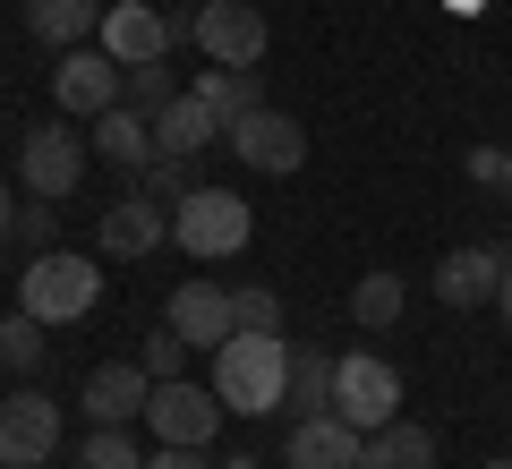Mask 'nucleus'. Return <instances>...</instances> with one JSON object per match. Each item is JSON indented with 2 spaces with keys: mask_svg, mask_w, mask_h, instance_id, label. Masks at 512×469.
I'll list each match as a JSON object with an SVG mask.
<instances>
[{
  "mask_svg": "<svg viewBox=\"0 0 512 469\" xmlns=\"http://www.w3.org/2000/svg\"><path fill=\"white\" fill-rule=\"evenodd\" d=\"M359 469H436V435L410 427V418H393V427H376L359 444Z\"/></svg>",
  "mask_w": 512,
  "mask_h": 469,
  "instance_id": "nucleus-20",
  "label": "nucleus"
},
{
  "mask_svg": "<svg viewBox=\"0 0 512 469\" xmlns=\"http://www.w3.org/2000/svg\"><path fill=\"white\" fill-rule=\"evenodd\" d=\"M222 137H231V128H222L197 94H171V103L154 111V154H188V163H197L205 145H222Z\"/></svg>",
  "mask_w": 512,
  "mask_h": 469,
  "instance_id": "nucleus-18",
  "label": "nucleus"
},
{
  "mask_svg": "<svg viewBox=\"0 0 512 469\" xmlns=\"http://www.w3.org/2000/svg\"><path fill=\"white\" fill-rule=\"evenodd\" d=\"M60 452V401L35 393V384H18V393L0 401V461L9 469H43Z\"/></svg>",
  "mask_w": 512,
  "mask_h": 469,
  "instance_id": "nucleus-9",
  "label": "nucleus"
},
{
  "mask_svg": "<svg viewBox=\"0 0 512 469\" xmlns=\"http://www.w3.org/2000/svg\"><path fill=\"white\" fill-rule=\"evenodd\" d=\"M359 444H367V435L350 427V418L316 410V418H291V444H282V461H291V469H359Z\"/></svg>",
  "mask_w": 512,
  "mask_h": 469,
  "instance_id": "nucleus-14",
  "label": "nucleus"
},
{
  "mask_svg": "<svg viewBox=\"0 0 512 469\" xmlns=\"http://www.w3.org/2000/svg\"><path fill=\"white\" fill-rule=\"evenodd\" d=\"M146 401H154V376L137 359H111V367L86 376V418H94V427H137Z\"/></svg>",
  "mask_w": 512,
  "mask_h": 469,
  "instance_id": "nucleus-13",
  "label": "nucleus"
},
{
  "mask_svg": "<svg viewBox=\"0 0 512 469\" xmlns=\"http://www.w3.org/2000/svg\"><path fill=\"white\" fill-rule=\"evenodd\" d=\"M94 299H103V273L77 248H43L35 265L18 273V307L35 325H77V316H94Z\"/></svg>",
  "mask_w": 512,
  "mask_h": 469,
  "instance_id": "nucleus-2",
  "label": "nucleus"
},
{
  "mask_svg": "<svg viewBox=\"0 0 512 469\" xmlns=\"http://www.w3.org/2000/svg\"><path fill=\"white\" fill-rule=\"evenodd\" d=\"M171 239V214H163V197H120V205H103V256H154Z\"/></svg>",
  "mask_w": 512,
  "mask_h": 469,
  "instance_id": "nucleus-15",
  "label": "nucleus"
},
{
  "mask_svg": "<svg viewBox=\"0 0 512 469\" xmlns=\"http://www.w3.org/2000/svg\"><path fill=\"white\" fill-rule=\"evenodd\" d=\"M146 469H214V461H205V452H180V444H154Z\"/></svg>",
  "mask_w": 512,
  "mask_h": 469,
  "instance_id": "nucleus-31",
  "label": "nucleus"
},
{
  "mask_svg": "<svg viewBox=\"0 0 512 469\" xmlns=\"http://www.w3.org/2000/svg\"><path fill=\"white\" fill-rule=\"evenodd\" d=\"M77 469H146V452H137V435H128V427H94L86 452H77Z\"/></svg>",
  "mask_w": 512,
  "mask_h": 469,
  "instance_id": "nucleus-25",
  "label": "nucleus"
},
{
  "mask_svg": "<svg viewBox=\"0 0 512 469\" xmlns=\"http://www.w3.org/2000/svg\"><path fill=\"white\" fill-rule=\"evenodd\" d=\"M487 469H512V461H504V452H495V461H487Z\"/></svg>",
  "mask_w": 512,
  "mask_h": 469,
  "instance_id": "nucleus-37",
  "label": "nucleus"
},
{
  "mask_svg": "<svg viewBox=\"0 0 512 469\" xmlns=\"http://www.w3.org/2000/svg\"><path fill=\"white\" fill-rule=\"evenodd\" d=\"M18 239H26V248H52V239H60V214H52V197H35V205H26V214H18Z\"/></svg>",
  "mask_w": 512,
  "mask_h": 469,
  "instance_id": "nucleus-30",
  "label": "nucleus"
},
{
  "mask_svg": "<svg viewBox=\"0 0 512 469\" xmlns=\"http://www.w3.org/2000/svg\"><path fill=\"white\" fill-rule=\"evenodd\" d=\"M120 94H128V69L103 52V43H77V52H60V69H52V103L69 111V120H103Z\"/></svg>",
  "mask_w": 512,
  "mask_h": 469,
  "instance_id": "nucleus-8",
  "label": "nucleus"
},
{
  "mask_svg": "<svg viewBox=\"0 0 512 469\" xmlns=\"http://www.w3.org/2000/svg\"><path fill=\"white\" fill-rule=\"evenodd\" d=\"M231 316H239V333H282V299L274 290H231Z\"/></svg>",
  "mask_w": 512,
  "mask_h": 469,
  "instance_id": "nucleus-29",
  "label": "nucleus"
},
{
  "mask_svg": "<svg viewBox=\"0 0 512 469\" xmlns=\"http://www.w3.org/2000/svg\"><path fill=\"white\" fill-rule=\"evenodd\" d=\"M171 94H180V86H171V69H163V60H146V69H128V94H120V103H128V111H146V120H154V111H163Z\"/></svg>",
  "mask_w": 512,
  "mask_h": 469,
  "instance_id": "nucleus-27",
  "label": "nucleus"
},
{
  "mask_svg": "<svg viewBox=\"0 0 512 469\" xmlns=\"http://www.w3.org/2000/svg\"><path fill=\"white\" fill-rule=\"evenodd\" d=\"M18 180L35 188V197H69L77 180H86V137H77L69 120H35V128H18Z\"/></svg>",
  "mask_w": 512,
  "mask_h": 469,
  "instance_id": "nucleus-7",
  "label": "nucleus"
},
{
  "mask_svg": "<svg viewBox=\"0 0 512 469\" xmlns=\"http://www.w3.org/2000/svg\"><path fill=\"white\" fill-rule=\"evenodd\" d=\"M0 239H9V188H0Z\"/></svg>",
  "mask_w": 512,
  "mask_h": 469,
  "instance_id": "nucleus-35",
  "label": "nucleus"
},
{
  "mask_svg": "<svg viewBox=\"0 0 512 469\" xmlns=\"http://www.w3.org/2000/svg\"><path fill=\"white\" fill-rule=\"evenodd\" d=\"M470 180H487V188H504V145H478V154H470Z\"/></svg>",
  "mask_w": 512,
  "mask_h": 469,
  "instance_id": "nucleus-32",
  "label": "nucleus"
},
{
  "mask_svg": "<svg viewBox=\"0 0 512 469\" xmlns=\"http://www.w3.org/2000/svg\"><path fill=\"white\" fill-rule=\"evenodd\" d=\"M402 307H410V290H402V273H359V290H350V316L359 325H402Z\"/></svg>",
  "mask_w": 512,
  "mask_h": 469,
  "instance_id": "nucleus-22",
  "label": "nucleus"
},
{
  "mask_svg": "<svg viewBox=\"0 0 512 469\" xmlns=\"http://www.w3.org/2000/svg\"><path fill=\"white\" fill-rule=\"evenodd\" d=\"M188 94H197V103L214 111L222 128H231V120H248V111H265V77H256V69H205Z\"/></svg>",
  "mask_w": 512,
  "mask_h": 469,
  "instance_id": "nucleus-21",
  "label": "nucleus"
},
{
  "mask_svg": "<svg viewBox=\"0 0 512 469\" xmlns=\"http://www.w3.org/2000/svg\"><path fill=\"white\" fill-rule=\"evenodd\" d=\"M86 145L103 154V163H120V171H146L154 163V120L128 111V103H111L103 120H86Z\"/></svg>",
  "mask_w": 512,
  "mask_h": 469,
  "instance_id": "nucleus-19",
  "label": "nucleus"
},
{
  "mask_svg": "<svg viewBox=\"0 0 512 469\" xmlns=\"http://www.w3.org/2000/svg\"><path fill=\"white\" fill-rule=\"evenodd\" d=\"M504 265H512L504 248H453L436 265V299L444 307H487L495 290H504Z\"/></svg>",
  "mask_w": 512,
  "mask_h": 469,
  "instance_id": "nucleus-16",
  "label": "nucleus"
},
{
  "mask_svg": "<svg viewBox=\"0 0 512 469\" xmlns=\"http://www.w3.org/2000/svg\"><path fill=\"white\" fill-rule=\"evenodd\" d=\"M171 239H180L197 265H222V256H239L256 239V214L239 188H188L180 205H171Z\"/></svg>",
  "mask_w": 512,
  "mask_h": 469,
  "instance_id": "nucleus-3",
  "label": "nucleus"
},
{
  "mask_svg": "<svg viewBox=\"0 0 512 469\" xmlns=\"http://www.w3.org/2000/svg\"><path fill=\"white\" fill-rule=\"evenodd\" d=\"M43 333H52V325H35L26 307H18V316H0V367H9V376H35V367H43Z\"/></svg>",
  "mask_w": 512,
  "mask_h": 469,
  "instance_id": "nucleus-24",
  "label": "nucleus"
},
{
  "mask_svg": "<svg viewBox=\"0 0 512 469\" xmlns=\"http://www.w3.org/2000/svg\"><path fill=\"white\" fill-rule=\"evenodd\" d=\"M103 9L111 0H26V35L52 43V52H77V43L103 35Z\"/></svg>",
  "mask_w": 512,
  "mask_h": 469,
  "instance_id": "nucleus-17",
  "label": "nucleus"
},
{
  "mask_svg": "<svg viewBox=\"0 0 512 469\" xmlns=\"http://www.w3.org/2000/svg\"><path fill=\"white\" fill-rule=\"evenodd\" d=\"M205 384L222 393L231 418H274L282 401H291V342H282V333H231V342L214 350V376Z\"/></svg>",
  "mask_w": 512,
  "mask_h": 469,
  "instance_id": "nucleus-1",
  "label": "nucleus"
},
{
  "mask_svg": "<svg viewBox=\"0 0 512 469\" xmlns=\"http://www.w3.org/2000/svg\"><path fill=\"white\" fill-rule=\"evenodd\" d=\"M188 188H205V180H197V163H188V154H154V163H146V197L180 205Z\"/></svg>",
  "mask_w": 512,
  "mask_h": 469,
  "instance_id": "nucleus-26",
  "label": "nucleus"
},
{
  "mask_svg": "<svg viewBox=\"0 0 512 469\" xmlns=\"http://www.w3.org/2000/svg\"><path fill=\"white\" fill-rule=\"evenodd\" d=\"M137 367H146V376L154 384H171V376H188V342H180V333H146V350H137Z\"/></svg>",
  "mask_w": 512,
  "mask_h": 469,
  "instance_id": "nucleus-28",
  "label": "nucleus"
},
{
  "mask_svg": "<svg viewBox=\"0 0 512 469\" xmlns=\"http://www.w3.org/2000/svg\"><path fill=\"white\" fill-rule=\"evenodd\" d=\"M291 410L299 418L333 410V359H325V350H291Z\"/></svg>",
  "mask_w": 512,
  "mask_h": 469,
  "instance_id": "nucleus-23",
  "label": "nucleus"
},
{
  "mask_svg": "<svg viewBox=\"0 0 512 469\" xmlns=\"http://www.w3.org/2000/svg\"><path fill=\"white\" fill-rule=\"evenodd\" d=\"M495 307H504V325H512V265H504V290H495Z\"/></svg>",
  "mask_w": 512,
  "mask_h": 469,
  "instance_id": "nucleus-33",
  "label": "nucleus"
},
{
  "mask_svg": "<svg viewBox=\"0 0 512 469\" xmlns=\"http://www.w3.org/2000/svg\"><path fill=\"white\" fill-rule=\"evenodd\" d=\"M94 43H103L120 69H146V60H171L180 26H171L154 0H111V9H103V35H94Z\"/></svg>",
  "mask_w": 512,
  "mask_h": 469,
  "instance_id": "nucleus-11",
  "label": "nucleus"
},
{
  "mask_svg": "<svg viewBox=\"0 0 512 469\" xmlns=\"http://www.w3.org/2000/svg\"><path fill=\"white\" fill-rule=\"evenodd\" d=\"M171 333H180L188 350H205V359H214V350L239 333V316H231V290H222V282H205V273H188V282L171 290Z\"/></svg>",
  "mask_w": 512,
  "mask_h": 469,
  "instance_id": "nucleus-12",
  "label": "nucleus"
},
{
  "mask_svg": "<svg viewBox=\"0 0 512 469\" xmlns=\"http://www.w3.org/2000/svg\"><path fill=\"white\" fill-rule=\"evenodd\" d=\"M222 145H231L248 171H274V180H291V171L308 163V128H299L291 111H274V103L248 111V120H231V137H222Z\"/></svg>",
  "mask_w": 512,
  "mask_h": 469,
  "instance_id": "nucleus-10",
  "label": "nucleus"
},
{
  "mask_svg": "<svg viewBox=\"0 0 512 469\" xmlns=\"http://www.w3.org/2000/svg\"><path fill=\"white\" fill-rule=\"evenodd\" d=\"M222 469H256V452H231V461H222Z\"/></svg>",
  "mask_w": 512,
  "mask_h": 469,
  "instance_id": "nucleus-34",
  "label": "nucleus"
},
{
  "mask_svg": "<svg viewBox=\"0 0 512 469\" xmlns=\"http://www.w3.org/2000/svg\"><path fill=\"white\" fill-rule=\"evenodd\" d=\"M453 9H478V0H453Z\"/></svg>",
  "mask_w": 512,
  "mask_h": 469,
  "instance_id": "nucleus-38",
  "label": "nucleus"
},
{
  "mask_svg": "<svg viewBox=\"0 0 512 469\" xmlns=\"http://www.w3.org/2000/svg\"><path fill=\"white\" fill-rule=\"evenodd\" d=\"M504 188H512V145H504Z\"/></svg>",
  "mask_w": 512,
  "mask_h": 469,
  "instance_id": "nucleus-36",
  "label": "nucleus"
},
{
  "mask_svg": "<svg viewBox=\"0 0 512 469\" xmlns=\"http://www.w3.org/2000/svg\"><path fill=\"white\" fill-rule=\"evenodd\" d=\"M222 393L214 384H188V376H171V384H154V401H146V427H154V444H180V452H205L222 435Z\"/></svg>",
  "mask_w": 512,
  "mask_h": 469,
  "instance_id": "nucleus-5",
  "label": "nucleus"
},
{
  "mask_svg": "<svg viewBox=\"0 0 512 469\" xmlns=\"http://www.w3.org/2000/svg\"><path fill=\"white\" fill-rule=\"evenodd\" d=\"M0 469H9V461H0Z\"/></svg>",
  "mask_w": 512,
  "mask_h": 469,
  "instance_id": "nucleus-39",
  "label": "nucleus"
},
{
  "mask_svg": "<svg viewBox=\"0 0 512 469\" xmlns=\"http://www.w3.org/2000/svg\"><path fill=\"white\" fill-rule=\"evenodd\" d=\"M333 418H350L359 435L393 427V418H402V376H393L384 359H367V350L333 359Z\"/></svg>",
  "mask_w": 512,
  "mask_h": 469,
  "instance_id": "nucleus-6",
  "label": "nucleus"
},
{
  "mask_svg": "<svg viewBox=\"0 0 512 469\" xmlns=\"http://www.w3.org/2000/svg\"><path fill=\"white\" fill-rule=\"evenodd\" d=\"M188 43H197L214 69H256L265 43H274V26H265V9H248V0H197V9H188Z\"/></svg>",
  "mask_w": 512,
  "mask_h": 469,
  "instance_id": "nucleus-4",
  "label": "nucleus"
}]
</instances>
